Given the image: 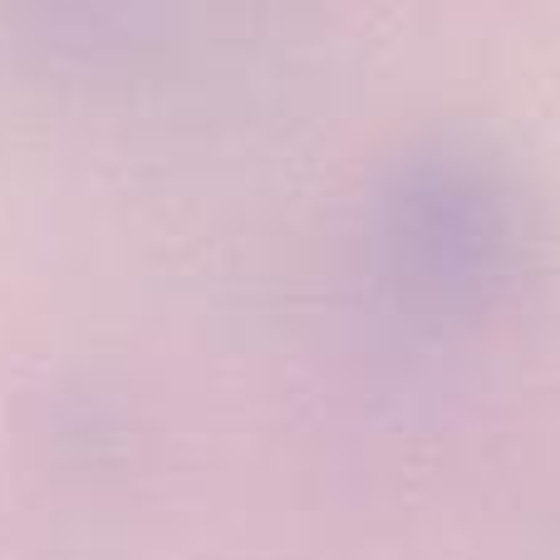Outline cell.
I'll use <instances>...</instances> for the list:
<instances>
[{
    "mask_svg": "<svg viewBox=\"0 0 560 560\" xmlns=\"http://www.w3.org/2000/svg\"><path fill=\"white\" fill-rule=\"evenodd\" d=\"M378 252L388 280L423 305L482 300L516 252L512 192L482 158L423 153L384 187Z\"/></svg>",
    "mask_w": 560,
    "mask_h": 560,
    "instance_id": "obj_1",
    "label": "cell"
}]
</instances>
